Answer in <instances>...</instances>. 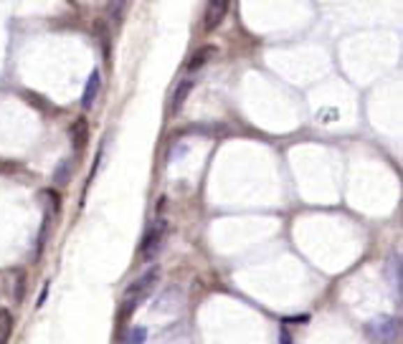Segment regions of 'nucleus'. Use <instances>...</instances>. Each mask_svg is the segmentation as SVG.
Masks as SVG:
<instances>
[{"label":"nucleus","mask_w":403,"mask_h":344,"mask_svg":"<svg viewBox=\"0 0 403 344\" xmlns=\"http://www.w3.org/2000/svg\"><path fill=\"white\" fill-rule=\"evenodd\" d=\"M157 281H160V271L150 269V271H145L142 276L135 278V281L127 286V291H124V299H122V306H127V314L137 309V304H142L145 299L150 297L152 291H155Z\"/></svg>","instance_id":"f257e3e1"},{"label":"nucleus","mask_w":403,"mask_h":344,"mask_svg":"<svg viewBox=\"0 0 403 344\" xmlns=\"http://www.w3.org/2000/svg\"><path fill=\"white\" fill-rule=\"evenodd\" d=\"M365 331H368V339L373 344H396L401 327H398L396 317H376L365 327Z\"/></svg>","instance_id":"f03ea898"},{"label":"nucleus","mask_w":403,"mask_h":344,"mask_svg":"<svg viewBox=\"0 0 403 344\" xmlns=\"http://www.w3.org/2000/svg\"><path fill=\"white\" fill-rule=\"evenodd\" d=\"M228 8H231V0H208L205 13H203V31H205V33L216 31V28L224 23L226 13H228Z\"/></svg>","instance_id":"7ed1b4c3"},{"label":"nucleus","mask_w":403,"mask_h":344,"mask_svg":"<svg viewBox=\"0 0 403 344\" xmlns=\"http://www.w3.org/2000/svg\"><path fill=\"white\" fill-rule=\"evenodd\" d=\"M163 236H165V223L157 220L155 225L147 230V236H145V241H142V258H152V256H155L157 248H160V241H163Z\"/></svg>","instance_id":"20e7f679"},{"label":"nucleus","mask_w":403,"mask_h":344,"mask_svg":"<svg viewBox=\"0 0 403 344\" xmlns=\"http://www.w3.org/2000/svg\"><path fill=\"white\" fill-rule=\"evenodd\" d=\"M99 87H102V76H99V71H91L89 81H87V87H84V94H82L84 109H89L91 104H94L96 94H99Z\"/></svg>","instance_id":"39448f33"},{"label":"nucleus","mask_w":403,"mask_h":344,"mask_svg":"<svg viewBox=\"0 0 403 344\" xmlns=\"http://www.w3.org/2000/svg\"><path fill=\"white\" fill-rule=\"evenodd\" d=\"M191 91H193V81H180L178 89H175V94H173V104H170L173 114H178L180 109H183L185 99L191 96Z\"/></svg>","instance_id":"423d86ee"},{"label":"nucleus","mask_w":403,"mask_h":344,"mask_svg":"<svg viewBox=\"0 0 403 344\" xmlns=\"http://www.w3.org/2000/svg\"><path fill=\"white\" fill-rule=\"evenodd\" d=\"M87 137H89V124H87V119H76L74 124H71V144H74L76 149H82L84 144H87Z\"/></svg>","instance_id":"0eeeda50"},{"label":"nucleus","mask_w":403,"mask_h":344,"mask_svg":"<svg viewBox=\"0 0 403 344\" xmlns=\"http://www.w3.org/2000/svg\"><path fill=\"white\" fill-rule=\"evenodd\" d=\"M213 54H216V48H213V46L198 48V51L193 54V59L188 61V68H191V71H198L200 66H205V63H208V61L213 59Z\"/></svg>","instance_id":"6e6552de"},{"label":"nucleus","mask_w":403,"mask_h":344,"mask_svg":"<svg viewBox=\"0 0 403 344\" xmlns=\"http://www.w3.org/2000/svg\"><path fill=\"white\" fill-rule=\"evenodd\" d=\"M13 334V314L8 309H0V344H8Z\"/></svg>","instance_id":"1a4fd4ad"},{"label":"nucleus","mask_w":403,"mask_h":344,"mask_svg":"<svg viewBox=\"0 0 403 344\" xmlns=\"http://www.w3.org/2000/svg\"><path fill=\"white\" fill-rule=\"evenodd\" d=\"M145 339H147V329H145V327H135V329L127 334L124 344H145Z\"/></svg>","instance_id":"9d476101"},{"label":"nucleus","mask_w":403,"mask_h":344,"mask_svg":"<svg viewBox=\"0 0 403 344\" xmlns=\"http://www.w3.org/2000/svg\"><path fill=\"white\" fill-rule=\"evenodd\" d=\"M281 344H289V337H287V334H281Z\"/></svg>","instance_id":"9b49d317"}]
</instances>
